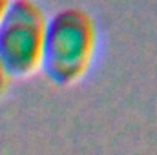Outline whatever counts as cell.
<instances>
[{
	"label": "cell",
	"mask_w": 157,
	"mask_h": 155,
	"mask_svg": "<svg viewBox=\"0 0 157 155\" xmlns=\"http://www.w3.org/2000/svg\"><path fill=\"white\" fill-rule=\"evenodd\" d=\"M9 75L6 73V70L0 66V95H4L6 93V89H7V86H9Z\"/></svg>",
	"instance_id": "cell-3"
},
{
	"label": "cell",
	"mask_w": 157,
	"mask_h": 155,
	"mask_svg": "<svg viewBox=\"0 0 157 155\" xmlns=\"http://www.w3.org/2000/svg\"><path fill=\"white\" fill-rule=\"evenodd\" d=\"M9 4H11V0H0V22L4 20V17H6V13H7Z\"/></svg>",
	"instance_id": "cell-4"
},
{
	"label": "cell",
	"mask_w": 157,
	"mask_h": 155,
	"mask_svg": "<svg viewBox=\"0 0 157 155\" xmlns=\"http://www.w3.org/2000/svg\"><path fill=\"white\" fill-rule=\"evenodd\" d=\"M97 49L99 29L93 17L80 7L60 9L46 22L40 70L55 86H73L91 70Z\"/></svg>",
	"instance_id": "cell-1"
},
{
	"label": "cell",
	"mask_w": 157,
	"mask_h": 155,
	"mask_svg": "<svg viewBox=\"0 0 157 155\" xmlns=\"http://www.w3.org/2000/svg\"><path fill=\"white\" fill-rule=\"evenodd\" d=\"M48 17L35 0H11L0 22V66L11 78L40 70Z\"/></svg>",
	"instance_id": "cell-2"
}]
</instances>
